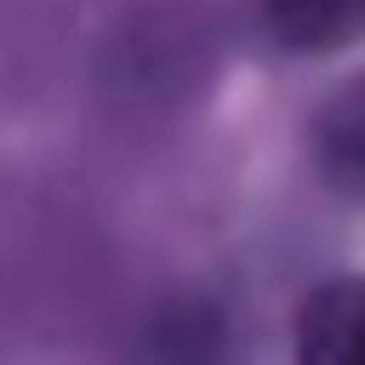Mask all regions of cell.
<instances>
[{"mask_svg": "<svg viewBox=\"0 0 365 365\" xmlns=\"http://www.w3.org/2000/svg\"><path fill=\"white\" fill-rule=\"evenodd\" d=\"M294 358L301 365H365V279H329L301 301Z\"/></svg>", "mask_w": 365, "mask_h": 365, "instance_id": "cell-1", "label": "cell"}, {"mask_svg": "<svg viewBox=\"0 0 365 365\" xmlns=\"http://www.w3.org/2000/svg\"><path fill=\"white\" fill-rule=\"evenodd\" d=\"M265 29L287 51H336L365 36V0H265Z\"/></svg>", "mask_w": 365, "mask_h": 365, "instance_id": "cell-2", "label": "cell"}, {"mask_svg": "<svg viewBox=\"0 0 365 365\" xmlns=\"http://www.w3.org/2000/svg\"><path fill=\"white\" fill-rule=\"evenodd\" d=\"M322 150H329V165L336 172H351V179H365V79L322 115Z\"/></svg>", "mask_w": 365, "mask_h": 365, "instance_id": "cell-3", "label": "cell"}]
</instances>
